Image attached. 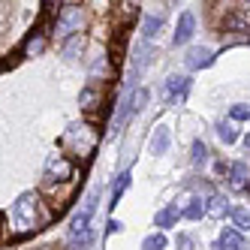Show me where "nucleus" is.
Here are the masks:
<instances>
[{"label": "nucleus", "mask_w": 250, "mask_h": 250, "mask_svg": "<svg viewBox=\"0 0 250 250\" xmlns=\"http://www.w3.org/2000/svg\"><path fill=\"white\" fill-rule=\"evenodd\" d=\"M244 145H247V148H250V133H244Z\"/></svg>", "instance_id": "2f4dec72"}, {"label": "nucleus", "mask_w": 250, "mask_h": 250, "mask_svg": "<svg viewBox=\"0 0 250 250\" xmlns=\"http://www.w3.org/2000/svg\"><path fill=\"white\" fill-rule=\"evenodd\" d=\"M178 217H181L178 205H169V208H163V211L154 214V226H157V229H172V226L178 223Z\"/></svg>", "instance_id": "2eb2a0df"}, {"label": "nucleus", "mask_w": 250, "mask_h": 250, "mask_svg": "<svg viewBox=\"0 0 250 250\" xmlns=\"http://www.w3.org/2000/svg\"><path fill=\"white\" fill-rule=\"evenodd\" d=\"M160 27H163V15H160V12H157V15H154V12L145 15V21H142V40L151 42L157 33H160Z\"/></svg>", "instance_id": "a211bd4d"}, {"label": "nucleus", "mask_w": 250, "mask_h": 250, "mask_svg": "<svg viewBox=\"0 0 250 250\" xmlns=\"http://www.w3.org/2000/svg\"><path fill=\"white\" fill-rule=\"evenodd\" d=\"M142 250H166V235H163V232L148 235L145 241H142Z\"/></svg>", "instance_id": "a878e982"}, {"label": "nucleus", "mask_w": 250, "mask_h": 250, "mask_svg": "<svg viewBox=\"0 0 250 250\" xmlns=\"http://www.w3.org/2000/svg\"><path fill=\"white\" fill-rule=\"evenodd\" d=\"M109 76H112L109 58H97V63H94V69H91V79H109Z\"/></svg>", "instance_id": "393cba45"}, {"label": "nucleus", "mask_w": 250, "mask_h": 250, "mask_svg": "<svg viewBox=\"0 0 250 250\" xmlns=\"http://www.w3.org/2000/svg\"><path fill=\"white\" fill-rule=\"evenodd\" d=\"M244 3H247V6H250V0H244Z\"/></svg>", "instance_id": "473e14b6"}, {"label": "nucleus", "mask_w": 250, "mask_h": 250, "mask_svg": "<svg viewBox=\"0 0 250 250\" xmlns=\"http://www.w3.org/2000/svg\"><path fill=\"white\" fill-rule=\"evenodd\" d=\"M84 27V12L82 6H61L58 9V19H55V37L58 40H69V37H76V33H82Z\"/></svg>", "instance_id": "20e7f679"}, {"label": "nucleus", "mask_w": 250, "mask_h": 250, "mask_svg": "<svg viewBox=\"0 0 250 250\" xmlns=\"http://www.w3.org/2000/svg\"><path fill=\"white\" fill-rule=\"evenodd\" d=\"M42 51H45V30H33L21 45V55L30 58V55H42Z\"/></svg>", "instance_id": "4468645a"}, {"label": "nucleus", "mask_w": 250, "mask_h": 250, "mask_svg": "<svg viewBox=\"0 0 250 250\" xmlns=\"http://www.w3.org/2000/svg\"><path fill=\"white\" fill-rule=\"evenodd\" d=\"M169 139H172V136H169L166 127H157L154 136H151V154H154V157H163V154L169 151Z\"/></svg>", "instance_id": "dca6fc26"}, {"label": "nucleus", "mask_w": 250, "mask_h": 250, "mask_svg": "<svg viewBox=\"0 0 250 250\" xmlns=\"http://www.w3.org/2000/svg\"><path fill=\"white\" fill-rule=\"evenodd\" d=\"M84 45H87L84 37H82V33H76V37L63 40V48H61V51H63V58H66V61H79V58L84 55Z\"/></svg>", "instance_id": "ddd939ff"}, {"label": "nucleus", "mask_w": 250, "mask_h": 250, "mask_svg": "<svg viewBox=\"0 0 250 250\" xmlns=\"http://www.w3.org/2000/svg\"><path fill=\"white\" fill-rule=\"evenodd\" d=\"M190 163H193L196 169H202V166L208 163V145H205V142H199V139L193 142V148H190Z\"/></svg>", "instance_id": "5701e85b"}, {"label": "nucleus", "mask_w": 250, "mask_h": 250, "mask_svg": "<svg viewBox=\"0 0 250 250\" xmlns=\"http://www.w3.org/2000/svg\"><path fill=\"white\" fill-rule=\"evenodd\" d=\"M97 142H100V133L91 127V124H73V127L66 130V136H63V145L76 157H91Z\"/></svg>", "instance_id": "7ed1b4c3"}, {"label": "nucleus", "mask_w": 250, "mask_h": 250, "mask_svg": "<svg viewBox=\"0 0 250 250\" xmlns=\"http://www.w3.org/2000/svg\"><path fill=\"white\" fill-rule=\"evenodd\" d=\"M187 91H190V79L187 76H178V73H172L166 82H163V100L166 103H178V100H184L187 97Z\"/></svg>", "instance_id": "39448f33"}, {"label": "nucleus", "mask_w": 250, "mask_h": 250, "mask_svg": "<svg viewBox=\"0 0 250 250\" xmlns=\"http://www.w3.org/2000/svg\"><path fill=\"white\" fill-rule=\"evenodd\" d=\"M208 214H211V217H217V220H223L226 214H232V202L226 199L223 193H214L211 199H208Z\"/></svg>", "instance_id": "f8f14e48"}, {"label": "nucleus", "mask_w": 250, "mask_h": 250, "mask_svg": "<svg viewBox=\"0 0 250 250\" xmlns=\"http://www.w3.org/2000/svg\"><path fill=\"white\" fill-rule=\"evenodd\" d=\"M220 27H223V30H229V33H244V30H250V15H247V12H241V9H232V12H226V15H223Z\"/></svg>", "instance_id": "1a4fd4ad"}, {"label": "nucleus", "mask_w": 250, "mask_h": 250, "mask_svg": "<svg viewBox=\"0 0 250 250\" xmlns=\"http://www.w3.org/2000/svg\"><path fill=\"white\" fill-rule=\"evenodd\" d=\"M226 175H229V181L235 184V187H244V184H247V175H250V169H247V163H232Z\"/></svg>", "instance_id": "b1692460"}, {"label": "nucleus", "mask_w": 250, "mask_h": 250, "mask_svg": "<svg viewBox=\"0 0 250 250\" xmlns=\"http://www.w3.org/2000/svg\"><path fill=\"white\" fill-rule=\"evenodd\" d=\"M97 199H100V193L91 190L84 196L82 211H76V217L69 220V250H87V244H91V238H94L91 220H94V211H97Z\"/></svg>", "instance_id": "f03ea898"}, {"label": "nucleus", "mask_w": 250, "mask_h": 250, "mask_svg": "<svg viewBox=\"0 0 250 250\" xmlns=\"http://www.w3.org/2000/svg\"><path fill=\"white\" fill-rule=\"evenodd\" d=\"M6 238V217H3V211H0V241Z\"/></svg>", "instance_id": "7c9ffc66"}, {"label": "nucleus", "mask_w": 250, "mask_h": 250, "mask_svg": "<svg viewBox=\"0 0 250 250\" xmlns=\"http://www.w3.org/2000/svg\"><path fill=\"white\" fill-rule=\"evenodd\" d=\"M12 220L24 232H37L40 226L51 223V205L42 202L37 193H21L12 205Z\"/></svg>", "instance_id": "f257e3e1"}, {"label": "nucleus", "mask_w": 250, "mask_h": 250, "mask_svg": "<svg viewBox=\"0 0 250 250\" xmlns=\"http://www.w3.org/2000/svg\"><path fill=\"white\" fill-rule=\"evenodd\" d=\"M100 100H103V94H100V87L97 84H87L84 91H82V97H79V105L84 112H94L97 105H100Z\"/></svg>", "instance_id": "f3484780"}, {"label": "nucleus", "mask_w": 250, "mask_h": 250, "mask_svg": "<svg viewBox=\"0 0 250 250\" xmlns=\"http://www.w3.org/2000/svg\"><path fill=\"white\" fill-rule=\"evenodd\" d=\"M247 247V241H244V235L232 226V229H220V238L211 244V250H244Z\"/></svg>", "instance_id": "0eeeda50"}, {"label": "nucleus", "mask_w": 250, "mask_h": 250, "mask_svg": "<svg viewBox=\"0 0 250 250\" xmlns=\"http://www.w3.org/2000/svg\"><path fill=\"white\" fill-rule=\"evenodd\" d=\"M232 223H235L238 232H250V205L232 208Z\"/></svg>", "instance_id": "412c9836"}, {"label": "nucleus", "mask_w": 250, "mask_h": 250, "mask_svg": "<svg viewBox=\"0 0 250 250\" xmlns=\"http://www.w3.org/2000/svg\"><path fill=\"white\" fill-rule=\"evenodd\" d=\"M205 214H208V199L196 193V196H190V202H187V208L181 211V217H187V220H202Z\"/></svg>", "instance_id": "9b49d317"}, {"label": "nucleus", "mask_w": 250, "mask_h": 250, "mask_svg": "<svg viewBox=\"0 0 250 250\" xmlns=\"http://www.w3.org/2000/svg\"><path fill=\"white\" fill-rule=\"evenodd\" d=\"M112 232H121V223H118V220H109V223H105V235H112Z\"/></svg>", "instance_id": "c85d7f7f"}, {"label": "nucleus", "mask_w": 250, "mask_h": 250, "mask_svg": "<svg viewBox=\"0 0 250 250\" xmlns=\"http://www.w3.org/2000/svg\"><path fill=\"white\" fill-rule=\"evenodd\" d=\"M55 175L58 181H76V166L66 157H51L45 166V181H55Z\"/></svg>", "instance_id": "423d86ee"}, {"label": "nucleus", "mask_w": 250, "mask_h": 250, "mask_svg": "<svg viewBox=\"0 0 250 250\" xmlns=\"http://www.w3.org/2000/svg\"><path fill=\"white\" fill-rule=\"evenodd\" d=\"M211 61H214V51L211 48H205V45L187 48V66L190 69H205V66H211Z\"/></svg>", "instance_id": "9d476101"}, {"label": "nucleus", "mask_w": 250, "mask_h": 250, "mask_svg": "<svg viewBox=\"0 0 250 250\" xmlns=\"http://www.w3.org/2000/svg\"><path fill=\"white\" fill-rule=\"evenodd\" d=\"M193 33H196V15H193V12H181V19H178V24H175L172 45H184V42H190Z\"/></svg>", "instance_id": "6e6552de"}, {"label": "nucleus", "mask_w": 250, "mask_h": 250, "mask_svg": "<svg viewBox=\"0 0 250 250\" xmlns=\"http://www.w3.org/2000/svg\"><path fill=\"white\" fill-rule=\"evenodd\" d=\"M175 247H178V250H196V241H193V235L181 232V235L175 238Z\"/></svg>", "instance_id": "cd10ccee"}, {"label": "nucleus", "mask_w": 250, "mask_h": 250, "mask_svg": "<svg viewBox=\"0 0 250 250\" xmlns=\"http://www.w3.org/2000/svg\"><path fill=\"white\" fill-rule=\"evenodd\" d=\"M148 91H145V87H136V91H133V97H130V115L136 118V115H142V112H145V105H148Z\"/></svg>", "instance_id": "4be33fe9"}, {"label": "nucleus", "mask_w": 250, "mask_h": 250, "mask_svg": "<svg viewBox=\"0 0 250 250\" xmlns=\"http://www.w3.org/2000/svg\"><path fill=\"white\" fill-rule=\"evenodd\" d=\"M214 172H217V175H226V172H229V166L223 163V160H217V163H214Z\"/></svg>", "instance_id": "c756f323"}, {"label": "nucleus", "mask_w": 250, "mask_h": 250, "mask_svg": "<svg viewBox=\"0 0 250 250\" xmlns=\"http://www.w3.org/2000/svg\"><path fill=\"white\" fill-rule=\"evenodd\" d=\"M130 181H133V175H130V172H121V175L115 178V184H112V199H109V208H115V205H118L121 193L130 187Z\"/></svg>", "instance_id": "aec40b11"}, {"label": "nucleus", "mask_w": 250, "mask_h": 250, "mask_svg": "<svg viewBox=\"0 0 250 250\" xmlns=\"http://www.w3.org/2000/svg\"><path fill=\"white\" fill-rule=\"evenodd\" d=\"M217 139L223 142V145H235V142H238L235 121H217Z\"/></svg>", "instance_id": "6ab92c4d"}, {"label": "nucleus", "mask_w": 250, "mask_h": 250, "mask_svg": "<svg viewBox=\"0 0 250 250\" xmlns=\"http://www.w3.org/2000/svg\"><path fill=\"white\" fill-rule=\"evenodd\" d=\"M229 121H250V105L247 103H235L229 109Z\"/></svg>", "instance_id": "bb28decb"}]
</instances>
